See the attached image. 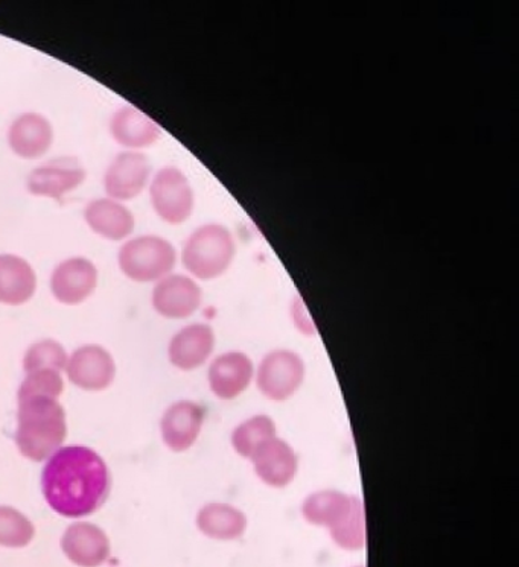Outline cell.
I'll list each match as a JSON object with an SVG mask.
<instances>
[{
	"label": "cell",
	"instance_id": "cell-7",
	"mask_svg": "<svg viewBox=\"0 0 519 567\" xmlns=\"http://www.w3.org/2000/svg\"><path fill=\"white\" fill-rule=\"evenodd\" d=\"M255 361L241 350H228L212 358L207 369V385L220 401H235L255 382Z\"/></svg>",
	"mask_w": 519,
	"mask_h": 567
},
{
	"label": "cell",
	"instance_id": "cell-28",
	"mask_svg": "<svg viewBox=\"0 0 519 567\" xmlns=\"http://www.w3.org/2000/svg\"><path fill=\"white\" fill-rule=\"evenodd\" d=\"M289 320H292L294 329H296L298 333L304 334L305 338L317 337L318 329L316 321H314L313 316H311L308 306H306L302 296L293 297L292 303H289Z\"/></svg>",
	"mask_w": 519,
	"mask_h": 567
},
{
	"label": "cell",
	"instance_id": "cell-6",
	"mask_svg": "<svg viewBox=\"0 0 519 567\" xmlns=\"http://www.w3.org/2000/svg\"><path fill=\"white\" fill-rule=\"evenodd\" d=\"M150 202L159 218L171 226L186 223L194 214L195 192L177 166H165L150 179Z\"/></svg>",
	"mask_w": 519,
	"mask_h": 567
},
{
	"label": "cell",
	"instance_id": "cell-10",
	"mask_svg": "<svg viewBox=\"0 0 519 567\" xmlns=\"http://www.w3.org/2000/svg\"><path fill=\"white\" fill-rule=\"evenodd\" d=\"M150 179V158L141 151H122L105 171L104 190L109 198L130 202L146 189Z\"/></svg>",
	"mask_w": 519,
	"mask_h": 567
},
{
	"label": "cell",
	"instance_id": "cell-15",
	"mask_svg": "<svg viewBox=\"0 0 519 567\" xmlns=\"http://www.w3.org/2000/svg\"><path fill=\"white\" fill-rule=\"evenodd\" d=\"M216 334L212 326L192 323L179 330L167 344V359L175 369L194 371L202 369L214 357Z\"/></svg>",
	"mask_w": 519,
	"mask_h": 567
},
{
	"label": "cell",
	"instance_id": "cell-3",
	"mask_svg": "<svg viewBox=\"0 0 519 567\" xmlns=\"http://www.w3.org/2000/svg\"><path fill=\"white\" fill-rule=\"evenodd\" d=\"M236 250L235 236L226 226L207 223L187 236L182 248V264L192 279L215 280L231 269Z\"/></svg>",
	"mask_w": 519,
	"mask_h": 567
},
{
	"label": "cell",
	"instance_id": "cell-16",
	"mask_svg": "<svg viewBox=\"0 0 519 567\" xmlns=\"http://www.w3.org/2000/svg\"><path fill=\"white\" fill-rule=\"evenodd\" d=\"M54 144V126L43 114H19L8 128V145L12 153L24 161L43 157Z\"/></svg>",
	"mask_w": 519,
	"mask_h": 567
},
{
	"label": "cell",
	"instance_id": "cell-12",
	"mask_svg": "<svg viewBox=\"0 0 519 567\" xmlns=\"http://www.w3.org/2000/svg\"><path fill=\"white\" fill-rule=\"evenodd\" d=\"M100 280L96 265L88 257H69L51 275V292L61 305L77 306L95 292Z\"/></svg>",
	"mask_w": 519,
	"mask_h": 567
},
{
	"label": "cell",
	"instance_id": "cell-1",
	"mask_svg": "<svg viewBox=\"0 0 519 567\" xmlns=\"http://www.w3.org/2000/svg\"><path fill=\"white\" fill-rule=\"evenodd\" d=\"M112 478L108 464L93 449L64 446L49 456L42 489L49 507L60 516L80 519L108 501Z\"/></svg>",
	"mask_w": 519,
	"mask_h": 567
},
{
	"label": "cell",
	"instance_id": "cell-20",
	"mask_svg": "<svg viewBox=\"0 0 519 567\" xmlns=\"http://www.w3.org/2000/svg\"><path fill=\"white\" fill-rule=\"evenodd\" d=\"M110 134L129 151L150 148L162 137V126L133 105H122L110 117Z\"/></svg>",
	"mask_w": 519,
	"mask_h": 567
},
{
	"label": "cell",
	"instance_id": "cell-22",
	"mask_svg": "<svg viewBox=\"0 0 519 567\" xmlns=\"http://www.w3.org/2000/svg\"><path fill=\"white\" fill-rule=\"evenodd\" d=\"M35 291L37 275L31 264L18 255H0V303L22 306Z\"/></svg>",
	"mask_w": 519,
	"mask_h": 567
},
{
	"label": "cell",
	"instance_id": "cell-23",
	"mask_svg": "<svg viewBox=\"0 0 519 567\" xmlns=\"http://www.w3.org/2000/svg\"><path fill=\"white\" fill-rule=\"evenodd\" d=\"M276 435L279 434L275 420L267 414H255L233 427L231 446L241 458L251 461L252 456Z\"/></svg>",
	"mask_w": 519,
	"mask_h": 567
},
{
	"label": "cell",
	"instance_id": "cell-29",
	"mask_svg": "<svg viewBox=\"0 0 519 567\" xmlns=\"http://www.w3.org/2000/svg\"><path fill=\"white\" fill-rule=\"evenodd\" d=\"M350 567H366L365 565H355V566H350Z\"/></svg>",
	"mask_w": 519,
	"mask_h": 567
},
{
	"label": "cell",
	"instance_id": "cell-25",
	"mask_svg": "<svg viewBox=\"0 0 519 567\" xmlns=\"http://www.w3.org/2000/svg\"><path fill=\"white\" fill-rule=\"evenodd\" d=\"M35 536V526L19 509L0 505V546L24 548Z\"/></svg>",
	"mask_w": 519,
	"mask_h": 567
},
{
	"label": "cell",
	"instance_id": "cell-18",
	"mask_svg": "<svg viewBox=\"0 0 519 567\" xmlns=\"http://www.w3.org/2000/svg\"><path fill=\"white\" fill-rule=\"evenodd\" d=\"M195 525L204 537L211 540L232 544L248 532V516L243 508L228 502H207L199 509Z\"/></svg>",
	"mask_w": 519,
	"mask_h": 567
},
{
	"label": "cell",
	"instance_id": "cell-26",
	"mask_svg": "<svg viewBox=\"0 0 519 567\" xmlns=\"http://www.w3.org/2000/svg\"><path fill=\"white\" fill-rule=\"evenodd\" d=\"M67 349L55 340L37 341L27 350L23 358L24 373L37 370H67Z\"/></svg>",
	"mask_w": 519,
	"mask_h": 567
},
{
	"label": "cell",
	"instance_id": "cell-4",
	"mask_svg": "<svg viewBox=\"0 0 519 567\" xmlns=\"http://www.w3.org/2000/svg\"><path fill=\"white\" fill-rule=\"evenodd\" d=\"M173 243L157 235H142L125 240L118 252V264L126 279L151 284L170 276L177 265Z\"/></svg>",
	"mask_w": 519,
	"mask_h": 567
},
{
	"label": "cell",
	"instance_id": "cell-8",
	"mask_svg": "<svg viewBox=\"0 0 519 567\" xmlns=\"http://www.w3.org/2000/svg\"><path fill=\"white\" fill-rule=\"evenodd\" d=\"M151 303L154 311L167 320H186L203 303V289L191 276L174 275L155 281Z\"/></svg>",
	"mask_w": 519,
	"mask_h": 567
},
{
	"label": "cell",
	"instance_id": "cell-17",
	"mask_svg": "<svg viewBox=\"0 0 519 567\" xmlns=\"http://www.w3.org/2000/svg\"><path fill=\"white\" fill-rule=\"evenodd\" d=\"M357 495L337 488H320L311 492L302 501V519L314 528L333 533L343 520L353 512Z\"/></svg>",
	"mask_w": 519,
	"mask_h": 567
},
{
	"label": "cell",
	"instance_id": "cell-2",
	"mask_svg": "<svg viewBox=\"0 0 519 567\" xmlns=\"http://www.w3.org/2000/svg\"><path fill=\"white\" fill-rule=\"evenodd\" d=\"M18 403L16 446L24 458L48 460L67 440L64 408L59 399L44 394L18 395Z\"/></svg>",
	"mask_w": 519,
	"mask_h": 567
},
{
	"label": "cell",
	"instance_id": "cell-9",
	"mask_svg": "<svg viewBox=\"0 0 519 567\" xmlns=\"http://www.w3.org/2000/svg\"><path fill=\"white\" fill-rule=\"evenodd\" d=\"M256 478L273 489H284L296 481L301 471V458L287 440L276 435L265 443L251 460Z\"/></svg>",
	"mask_w": 519,
	"mask_h": 567
},
{
	"label": "cell",
	"instance_id": "cell-14",
	"mask_svg": "<svg viewBox=\"0 0 519 567\" xmlns=\"http://www.w3.org/2000/svg\"><path fill=\"white\" fill-rule=\"evenodd\" d=\"M206 410L194 401L173 403L161 420V435L165 446L175 454H182L194 447L202 435Z\"/></svg>",
	"mask_w": 519,
	"mask_h": 567
},
{
	"label": "cell",
	"instance_id": "cell-13",
	"mask_svg": "<svg viewBox=\"0 0 519 567\" xmlns=\"http://www.w3.org/2000/svg\"><path fill=\"white\" fill-rule=\"evenodd\" d=\"M69 381L84 391L108 390L116 377L112 353L98 344L78 347L68 359Z\"/></svg>",
	"mask_w": 519,
	"mask_h": 567
},
{
	"label": "cell",
	"instance_id": "cell-24",
	"mask_svg": "<svg viewBox=\"0 0 519 567\" xmlns=\"http://www.w3.org/2000/svg\"><path fill=\"white\" fill-rule=\"evenodd\" d=\"M333 544L345 553H359L367 545L366 505L363 497L355 502L353 512L333 533L328 534Z\"/></svg>",
	"mask_w": 519,
	"mask_h": 567
},
{
	"label": "cell",
	"instance_id": "cell-11",
	"mask_svg": "<svg viewBox=\"0 0 519 567\" xmlns=\"http://www.w3.org/2000/svg\"><path fill=\"white\" fill-rule=\"evenodd\" d=\"M85 178L88 173L77 158H55L28 174L27 190L34 197L60 202L83 185Z\"/></svg>",
	"mask_w": 519,
	"mask_h": 567
},
{
	"label": "cell",
	"instance_id": "cell-19",
	"mask_svg": "<svg viewBox=\"0 0 519 567\" xmlns=\"http://www.w3.org/2000/svg\"><path fill=\"white\" fill-rule=\"evenodd\" d=\"M61 549L73 565L98 567L110 556V540L100 526L80 522L64 532Z\"/></svg>",
	"mask_w": 519,
	"mask_h": 567
},
{
	"label": "cell",
	"instance_id": "cell-21",
	"mask_svg": "<svg viewBox=\"0 0 519 567\" xmlns=\"http://www.w3.org/2000/svg\"><path fill=\"white\" fill-rule=\"evenodd\" d=\"M83 216L90 230L108 240L129 239L136 227L133 212L109 197L92 199L84 207Z\"/></svg>",
	"mask_w": 519,
	"mask_h": 567
},
{
	"label": "cell",
	"instance_id": "cell-27",
	"mask_svg": "<svg viewBox=\"0 0 519 567\" xmlns=\"http://www.w3.org/2000/svg\"><path fill=\"white\" fill-rule=\"evenodd\" d=\"M63 391L64 382L60 371L37 370L32 371V373H27L18 395L44 394L59 399Z\"/></svg>",
	"mask_w": 519,
	"mask_h": 567
},
{
	"label": "cell",
	"instance_id": "cell-5",
	"mask_svg": "<svg viewBox=\"0 0 519 567\" xmlns=\"http://www.w3.org/2000/svg\"><path fill=\"white\" fill-rule=\"evenodd\" d=\"M306 381V362L292 349H273L255 365V382L263 398L273 403L292 401Z\"/></svg>",
	"mask_w": 519,
	"mask_h": 567
}]
</instances>
